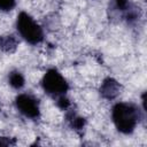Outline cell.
Segmentation results:
<instances>
[{
	"instance_id": "cell-1",
	"label": "cell",
	"mask_w": 147,
	"mask_h": 147,
	"mask_svg": "<svg viewBox=\"0 0 147 147\" xmlns=\"http://www.w3.org/2000/svg\"><path fill=\"white\" fill-rule=\"evenodd\" d=\"M111 117L116 129L125 134L131 133L140 121V111L133 103L119 102L113 108Z\"/></svg>"
},
{
	"instance_id": "cell-2",
	"label": "cell",
	"mask_w": 147,
	"mask_h": 147,
	"mask_svg": "<svg viewBox=\"0 0 147 147\" xmlns=\"http://www.w3.org/2000/svg\"><path fill=\"white\" fill-rule=\"evenodd\" d=\"M17 31L21 37L31 45H37L44 39V33L41 28L37 24V22L26 13L22 11L17 16L16 21Z\"/></svg>"
},
{
	"instance_id": "cell-3",
	"label": "cell",
	"mask_w": 147,
	"mask_h": 147,
	"mask_svg": "<svg viewBox=\"0 0 147 147\" xmlns=\"http://www.w3.org/2000/svg\"><path fill=\"white\" fill-rule=\"evenodd\" d=\"M41 85L47 94L56 98L64 95V93L69 88L67 80L56 69H49L45 74L41 80Z\"/></svg>"
},
{
	"instance_id": "cell-4",
	"label": "cell",
	"mask_w": 147,
	"mask_h": 147,
	"mask_svg": "<svg viewBox=\"0 0 147 147\" xmlns=\"http://www.w3.org/2000/svg\"><path fill=\"white\" fill-rule=\"evenodd\" d=\"M16 108L21 114L29 118H37L39 116V102L30 94H20L15 100Z\"/></svg>"
},
{
	"instance_id": "cell-5",
	"label": "cell",
	"mask_w": 147,
	"mask_h": 147,
	"mask_svg": "<svg viewBox=\"0 0 147 147\" xmlns=\"http://www.w3.org/2000/svg\"><path fill=\"white\" fill-rule=\"evenodd\" d=\"M119 90H121V86L115 79L106 78L103 80V83L101 84L100 93H101V95L103 98H106L108 100H111V99H115L118 95Z\"/></svg>"
},
{
	"instance_id": "cell-6",
	"label": "cell",
	"mask_w": 147,
	"mask_h": 147,
	"mask_svg": "<svg viewBox=\"0 0 147 147\" xmlns=\"http://www.w3.org/2000/svg\"><path fill=\"white\" fill-rule=\"evenodd\" d=\"M17 39L13 36V34H9V36H1L0 37V48L3 51V52H14L16 49V46H17Z\"/></svg>"
},
{
	"instance_id": "cell-7",
	"label": "cell",
	"mask_w": 147,
	"mask_h": 147,
	"mask_svg": "<svg viewBox=\"0 0 147 147\" xmlns=\"http://www.w3.org/2000/svg\"><path fill=\"white\" fill-rule=\"evenodd\" d=\"M8 80H9V84L17 90L23 87L24 85V77L20 71H11L8 76Z\"/></svg>"
},
{
	"instance_id": "cell-8",
	"label": "cell",
	"mask_w": 147,
	"mask_h": 147,
	"mask_svg": "<svg viewBox=\"0 0 147 147\" xmlns=\"http://www.w3.org/2000/svg\"><path fill=\"white\" fill-rule=\"evenodd\" d=\"M16 1L15 0H0V9L3 11L11 10L15 7Z\"/></svg>"
},
{
	"instance_id": "cell-9",
	"label": "cell",
	"mask_w": 147,
	"mask_h": 147,
	"mask_svg": "<svg viewBox=\"0 0 147 147\" xmlns=\"http://www.w3.org/2000/svg\"><path fill=\"white\" fill-rule=\"evenodd\" d=\"M71 125H72L76 130H80V129H83V126H84V119L80 118V117L74 116V117L71 118Z\"/></svg>"
},
{
	"instance_id": "cell-10",
	"label": "cell",
	"mask_w": 147,
	"mask_h": 147,
	"mask_svg": "<svg viewBox=\"0 0 147 147\" xmlns=\"http://www.w3.org/2000/svg\"><path fill=\"white\" fill-rule=\"evenodd\" d=\"M117 8L121 10H126L127 9V0H114Z\"/></svg>"
},
{
	"instance_id": "cell-11",
	"label": "cell",
	"mask_w": 147,
	"mask_h": 147,
	"mask_svg": "<svg viewBox=\"0 0 147 147\" xmlns=\"http://www.w3.org/2000/svg\"><path fill=\"white\" fill-rule=\"evenodd\" d=\"M9 144H10V141L6 140V138H1L0 137V146H6V145H9Z\"/></svg>"
}]
</instances>
